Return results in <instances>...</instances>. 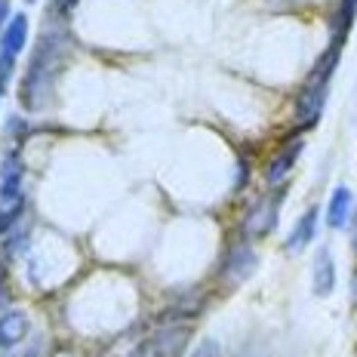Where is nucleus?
I'll use <instances>...</instances> for the list:
<instances>
[{"instance_id":"9d476101","label":"nucleus","mask_w":357,"mask_h":357,"mask_svg":"<svg viewBox=\"0 0 357 357\" xmlns=\"http://www.w3.org/2000/svg\"><path fill=\"white\" fill-rule=\"evenodd\" d=\"M314 234H317V206H311V210L305 213L299 222H296L293 234L287 237V250L289 252H302L311 241H314Z\"/></svg>"},{"instance_id":"2eb2a0df","label":"nucleus","mask_w":357,"mask_h":357,"mask_svg":"<svg viewBox=\"0 0 357 357\" xmlns=\"http://www.w3.org/2000/svg\"><path fill=\"white\" fill-rule=\"evenodd\" d=\"M0 357H13V354L10 351H0Z\"/></svg>"},{"instance_id":"0eeeda50","label":"nucleus","mask_w":357,"mask_h":357,"mask_svg":"<svg viewBox=\"0 0 357 357\" xmlns=\"http://www.w3.org/2000/svg\"><path fill=\"white\" fill-rule=\"evenodd\" d=\"M351 210H354V195L339 185L333 191L330 204H326V222H330V228H345L348 219H351Z\"/></svg>"},{"instance_id":"20e7f679","label":"nucleus","mask_w":357,"mask_h":357,"mask_svg":"<svg viewBox=\"0 0 357 357\" xmlns=\"http://www.w3.org/2000/svg\"><path fill=\"white\" fill-rule=\"evenodd\" d=\"M252 268H256V252H252L247 243H237V247H231V252H228L225 259V280L231 278L234 284H241V280H247L252 274Z\"/></svg>"},{"instance_id":"4468645a","label":"nucleus","mask_w":357,"mask_h":357,"mask_svg":"<svg viewBox=\"0 0 357 357\" xmlns=\"http://www.w3.org/2000/svg\"><path fill=\"white\" fill-rule=\"evenodd\" d=\"M0 102H3V84H0Z\"/></svg>"},{"instance_id":"f8f14e48","label":"nucleus","mask_w":357,"mask_h":357,"mask_svg":"<svg viewBox=\"0 0 357 357\" xmlns=\"http://www.w3.org/2000/svg\"><path fill=\"white\" fill-rule=\"evenodd\" d=\"M74 3H77V0H53V6H56L59 13H71Z\"/></svg>"},{"instance_id":"39448f33","label":"nucleus","mask_w":357,"mask_h":357,"mask_svg":"<svg viewBox=\"0 0 357 357\" xmlns=\"http://www.w3.org/2000/svg\"><path fill=\"white\" fill-rule=\"evenodd\" d=\"M28 336V317L25 311H3L0 314V348H13Z\"/></svg>"},{"instance_id":"f03ea898","label":"nucleus","mask_w":357,"mask_h":357,"mask_svg":"<svg viewBox=\"0 0 357 357\" xmlns=\"http://www.w3.org/2000/svg\"><path fill=\"white\" fill-rule=\"evenodd\" d=\"M278 215H280V197H262L259 204H252V210L243 219V234L247 237H262L268 234L274 225H278Z\"/></svg>"},{"instance_id":"7ed1b4c3","label":"nucleus","mask_w":357,"mask_h":357,"mask_svg":"<svg viewBox=\"0 0 357 357\" xmlns=\"http://www.w3.org/2000/svg\"><path fill=\"white\" fill-rule=\"evenodd\" d=\"M22 173H25V167H22L19 154L10 151L0 163V204L3 206L22 204Z\"/></svg>"},{"instance_id":"dca6fc26","label":"nucleus","mask_w":357,"mask_h":357,"mask_svg":"<svg viewBox=\"0 0 357 357\" xmlns=\"http://www.w3.org/2000/svg\"><path fill=\"white\" fill-rule=\"evenodd\" d=\"M28 3H34V0H28Z\"/></svg>"},{"instance_id":"9b49d317","label":"nucleus","mask_w":357,"mask_h":357,"mask_svg":"<svg viewBox=\"0 0 357 357\" xmlns=\"http://www.w3.org/2000/svg\"><path fill=\"white\" fill-rule=\"evenodd\" d=\"M188 357H222V348H219V342L215 339H204Z\"/></svg>"},{"instance_id":"1a4fd4ad","label":"nucleus","mask_w":357,"mask_h":357,"mask_svg":"<svg viewBox=\"0 0 357 357\" xmlns=\"http://www.w3.org/2000/svg\"><path fill=\"white\" fill-rule=\"evenodd\" d=\"M299 151H302V142H293V145H287L284 151L278 154L271 163H268V169H265V182L271 185H280L287 178V173L296 167V160H299Z\"/></svg>"},{"instance_id":"ddd939ff","label":"nucleus","mask_w":357,"mask_h":357,"mask_svg":"<svg viewBox=\"0 0 357 357\" xmlns=\"http://www.w3.org/2000/svg\"><path fill=\"white\" fill-rule=\"evenodd\" d=\"M6 19H10V0H0V28H6Z\"/></svg>"},{"instance_id":"6e6552de","label":"nucleus","mask_w":357,"mask_h":357,"mask_svg":"<svg viewBox=\"0 0 357 357\" xmlns=\"http://www.w3.org/2000/svg\"><path fill=\"white\" fill-rule=\"evenodd\" d=\"M333 287H336V262H333V252L324 247L314 256V293L330 296Z\"/></svg>"},{"instance_id":"423d86ee","label":"nucleus","mask_w":357,"mask_h":357,"mask_svg":"<svg viewBox=\"0 0 357 357\" xmlns=\"http://www.w3.org/2000/svg\"><path fill=\"white\" fill-rule=\"evenodd\" d=\"M28 43V19L25 16H13L10 25H6L3 37H0V56L16 59Z\"/></svg>"},{"instance_id":"f257e3e1","label":"nucleus","mask_w":357,"mask_h":357,"mask_svg":"<svg viewBox=\"0 0 357 357\" xmlns=\"http://www.w3.org/2000/svg\"><path fill=\"white\" fill-rule=\"evenodd\" d=\"M56 56H65V47L53 37H43L40 43H37V53L31 59V65H28V77H25V86H22V102H25V108H43L50 99V93H53V84H56Z\"/></svg>"}]
</instances>
